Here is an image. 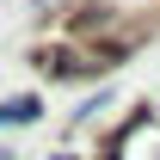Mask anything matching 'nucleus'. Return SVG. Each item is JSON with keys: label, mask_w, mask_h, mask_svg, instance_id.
Wrapping results in <instances>:
<instances>
[{"label": "nucleus", "mask_w": 160, "mask_h": 160, "mask_svg": "<svg viewBox=\"0 0 160 160\" xmlns=\"http://www.w3.org/2000/svg\"><path fill=\"white\" fill-rule=\"evenodd\" d=\"M37 117H43V99H31V92H12V99H0V129H31Z\"/></svg>", "instance_id": "f257e3e1"}, {"label": "nucleus", "mask_w": 160, "mask_h": 160, "mask_svg": "<svg viewBox=\"0 0 160 160\" xmlns=\"http://www.w3.org/2000/svg\"><path fill=\"white\" fill-rule=\"evenodd\" d=\"M43 160H86V154H68V148H56V154H43Z\"/></svg>", "instance_id": "f03ea898"}, {"label": "nucleus", "mask_w": 160, "mask_h": 160, "mask_svg": "<svg viewBox=\"0 0 160 160\" xmlns=\"http://www.w3.org/2000/svg\"><path fill=\"white\" fill-rule=\"evenodd\" d=\"M0 160H19V154H12V148H0Z\"/></svg>", "instance_id": "7ed1b4c3"}]
</instances>
